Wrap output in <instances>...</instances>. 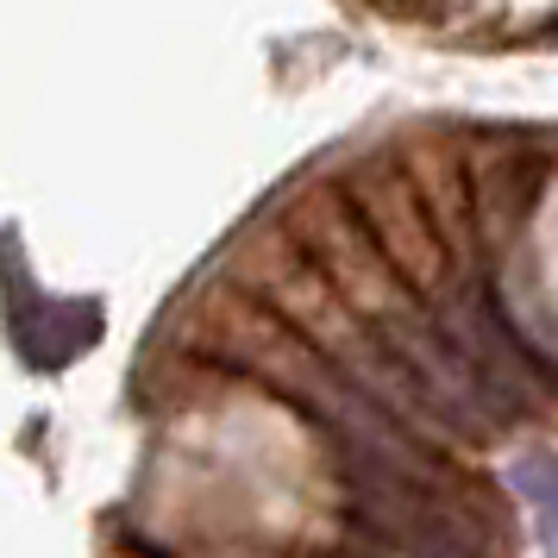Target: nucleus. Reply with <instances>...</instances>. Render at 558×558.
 Wrapping results in <instances>:
<instances>
[{"label": "nucleus", "instance_id": "f257e3e1", "mask_svg": "<svg viewBox=\"0 0 558 558\" xmlns=\"http://www.w3.org/2000/svg\"><path fill=\"white\" fill-rule=\"evenodd\" d=\"M95 332H101V314L88 302H51L45 307V332H20L13 345H20L32 364H70Z\"/></svg>", "mask_w": 558, "mask_h": 558}, {"label": "nucleus", "instance_id": "f03ea898", "mask_svg": "<svg viewBox=\"0 0 558 558\" xmlns=\"http://www.w3.org/2000/svg\"><path fill=\"white\" fill-rule=\"evenodd\" d=\"M508 489L539 514V533H546V553L558 558V458H514L508 464Z\"/></svg>", "mask_w": 558, "mask_h": 558}]
</instances>
